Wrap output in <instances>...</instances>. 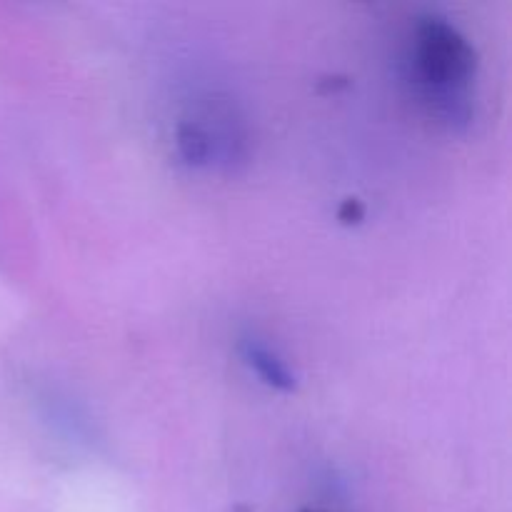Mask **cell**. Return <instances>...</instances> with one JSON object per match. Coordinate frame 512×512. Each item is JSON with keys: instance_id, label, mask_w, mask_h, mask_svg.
<instances>
[{"instance_id": "cell-1", "label": "cell", "mask_w": 512, "mask_h": 512, "mask_svg": "<svg viewBox=\"0 0 512 512\" xmlns=\"http://www.w3.org/2000/svg\"><path fill=\"white\" fill-rule=\"evenodd\" d=\"M415 68L428 88L450 95L473 80L478 55L455 25L430 18L415 33Z\"/></svg>"}, {"instance_id": "cell-2", "label": "cell", "mask_w": 512, "mask_h": 512, "mask_svg": "<svg viewBox=\"0 0 512 512\" xmlns=\"http://www.w3.org/2000/svg\"><path fill=\"white\" fill-rule=\"evenodd\" d=\"M248 360L250 365L258 370V375L265 380V383L283 390L293 388V378H290V373L285 370V365L280 363L275 355H270L265 348H260V345H248Z\"/></svg>"}, {"instance_id": "cell-3", "label": "cell", "mask_w": 512, "mask_h": 512, "mask_svg": "<svg viewBox=\"0 0 512 512\" xmlns=\"http://www.w3.org/2000/svg\"><path fill=\"white\" fill-rule=\"evenodd\" d=\"M305 512H308V510H305Z\"/></svg>"}]
</instances>
